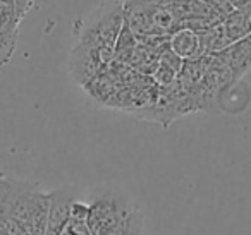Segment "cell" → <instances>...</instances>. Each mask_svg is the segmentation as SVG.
Masks as SVG:
<instances>
[{
  "label": "cell",
  "mask_w": 251,
  "mask_h": 235,
  "mask_svg": "<svg viewBox=\"0 0 251 235\" xmlns=\"http://www.w3.org/2000/svg\"><path fill=\"white\" fill-rule=\"evenodd\" d=\"M122 26L124 0H105L76 21L67 67L79 86L88 88L110 67Z\"/></svg>",
  "instance_id": "obj_1"
},
{
  "label": "cell",
  "mask_w": 251,
  "mask_h": 235,
  "mask_svg": "<svg viewBox=\"0 0 251 235\" xmlns=\"http://www.w3.org/2000/svg\"><path fill=\"white\" fill-rule=\"evenodd\" d=\"M49 192H42L36 182L7 177V186L0 203V214L14 220L29 235L33 220L38 211L49 204Z\"/></svg>",
  "instance_id": "obj_2"
},
{
  "label": "cell",
  "mask_w": 251,
  "mask_h": 235,
  "mask_svg": "<svg viewBox=\"0 0 251 235\" xmlns=\"http://www.w3.org/2000/svg\"><path fill=\"white\" fill-rule=\"evenodd\" d=\"M124 23L136 36H171L181 29L174 7H160L143 0H124Z\"/></svg>",
  "instance_id": "obj_3"
},
{
  "label": "cell",
  "mask_w": 251,
  "mask_h": 235,
  "mask_svg": "<svg viewBox=\"0 0 251 235\" xmlns=\"http://www.w3.org/2000/svg\"><path fill=\"white\" fill-rule=\"evenodd\" d=\"M138 206L117 190H107L90 203L88 227L91 235H115Z\"/></svg>",
  "instance_id": "obj_4"
},
{
  "label": "cell",
  "mask_w": 251,
  "mask_h": 235,
  "mask_svg": "<svg viewBox=\"0 0 251 235\" xmlns=\"http://www.w3.org/2000/svg\"><path fill=\"white\" fill-rule=\"evenodd\" d=\"M12 0L0 2V67L7 66L12 60L19 40V24H21Z\"/></svg>",
  "instance_id": "obj_5"
},
{
  "label": "cell",
  "mask_w": 251,
  "mask_h": 235,
  "mask_svg": "<svg viewBox=\"0 0 251 235\" xmlns=\"http://www.w3.org/2000/svg\"><path fill=\"white\" fill-rule=\"evenodd\" d=\"M50 208L47 235H62L71 220V211L76 203V192L71 187H60L49 192Z\"/></svg>",
  "instance_id": "obj_6"
},
{
  "label": "cell",
  "mask_w": 251,
  "mask_h": 235,
  "mask_svg": "<svg viewBox=\"0 0 251 235\" xmlns=\"http://www.w3.org/2000/svg\"><path fill=\"white\" fill-rule=\"evenodd\" d=\"M213 55V53H212ZM220 60L227 66L234 77V83H239L244 76L251 70V35L239 42L232 43L222 52L215 53Z\"/></svg>",
  "instance_id": "obj_7"
},
{
  "label": "cell",
  "mask_w": 251,
  "mask_h": 235,
  "mask_svg": "<svg viewBox=\"0 0 251 235\" xmlns=\"http://www.w3.org/2000/svg\"><path fill=\"white\" fill-rule=\"evenodd\" d=\"M169 47L182 62L200 60L206 57L201 36H200V33L191 31V29H177L174 35H171Z\"/></svg>",
  "instance_id": "obj_8"
},
{
  "label": "cell",
  "mask_w": 251,
  "mask_h": 235,
  "mask_svg": "<svg viewBox=\"0 0 251 235\" xmlns=\"http://www.w3.org/2000/svg\"><path fill=\"white\" fill-rule=\"evenodd\" d=\"M222 28L229 43L239 42L251 35V11H236L234 9L230 14H227L222 21Z\"/></svg>",
  "instance_id": "obj_9"
},
{
  "label": "cell",
  "mask_w": 251,
  "mask_h": 235,
  "mask_svg": "<svg viewBox=\"0 0 251 235\" xmlns=\"http://www.w3.org/2000/svg\"><path fill=\"white\" fill-rule=\"evenodd\" d=\"M143 230H145V220H143V214H141L140 208H138L129 216V220L126 221L124 227L115 235H143Z\"/></svg>",
  "instance_id": "obj_10"
},
{
  "label": "cell",
  "mask_w": 251,
  "mask_h": 235,
  "mask_svg": "<svg viewBox=\"0 0 251 235\" xmlns=\"http://www.w3.org/2000/svg\"><path fill=\"white\" fill-rule=\"evenodd\" d=\"M0 235H28V232L14 220L0 214Z\"/></svg>",
  "instance_id": "obj_11"
},
{
  "label": "cell",
  "mask_w": 251,
  "mask_h": 235,
  "mask_svg": "<svg viewBox=\"0 0 251 235\" xmlns=\"http://www.w3.org/2000/svg\"><path fill=\"white\" fill-rule=\"evenodd\" d=\"M12 2H14L16 12H18L21 21L28 16V12L35 7V0H12Z\"/></svg>",
  "instance_id": "obj_12"
},
{
  "label": "cell",
  "mask_w": 251,
  "mask_h": 235,
  "mask_svg": "<svg viewBox=\"0 0 251 235\" xmlns=\"http://www.w3.org/2000/svg\"><path fill=\"white\" fill-rule=\"evenodd\" d=\"M143 2H148V4L153 5H160V7H176V5H181L188 0H143Z\"/></svg>",
  "instance_id": "obj_13"
},
{
  "label": "cell",
  "mask_w": 251,
  "mask_h": 235,
  "mask_svg": "<svg viewBox=\"0 0 251 235\" xmlns=\"http://www.w3.org/2000/svg\"><path fill=\"white\" fill-rule=\"evenodd\" d=\"M236 11H251V0H227Z\"/></svg>",
  "instance_id": "obj_14"
},
{
  "label": "cell",
  "mask_w": 251,
  "mask_h": 235,
  "mask_svg": "<svg viewBox=\"0 0 251 235\" xmlns=\"http://www.w3.org/2000/svg\"><path fill=\"white\" fill-rule=\"evenodd\" d=\"M5 186H7V175H5V173L0 170V203H2V197H4Z\"/></svg>",
  "instance_id": "obj_15"
},
{
  "label": "cell",
  "mask_w": 251,
  "mask_h": 235,
  "mask_svg": "<svg viewBox=\"0 0 251 235\" xmlns=\"http://www.w3.org/2000/svg\"><path fill=\"white\" fill-rule=\"evenodd\" d=\"M0 2H2V0H0Z\"/></svg>",
  "instance_id": "obj_16"
}]
</instances>
